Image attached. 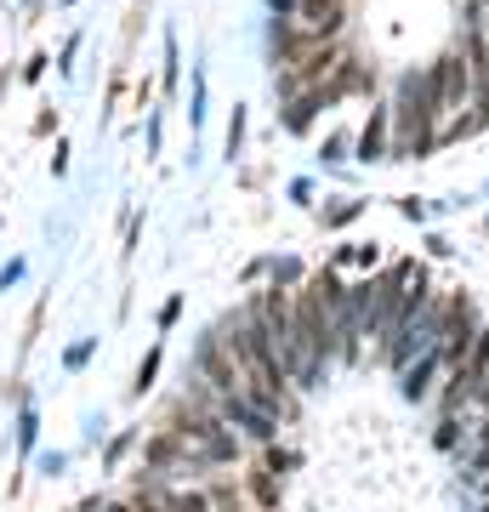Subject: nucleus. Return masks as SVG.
<instances>
[{
    "label": "nucleus",
    "mask_w": 489,
    "mask_h": 512,
    "mask_svg": "<svg viewBox=\"0 0 489 512\" xmlns=\"http://www.w3.org/2000/svg\"><path fill=\"white\" fill-rule=\"evenodd\" d=\"M359 211H364L359 200H342V205H330V211H325V228H347V222L359 217Z\"/></svg>",
    "instance_id": "obj_8"
},
{
    "label": "nucleus",
    "mask_w": 489,
    "mask_h": 512,
    "mask_svg": "<svg viewBox=\"0 0 489 512\" xmlns=\"http://www.w3.org/2000/svg\"><path fill=\"white\" fill-rule=\"evenodd\" d=\"M472 490H478V495H489V473H484V478H478V484H472Z\"/></svg>",
    "instance_id": "obj_11"
},
{
    "label": "nucleus",
    "mask_w": 489,
    "mask_h": 512,
    "mask_svg": "<svg viewBox=\"0 0 489 512\" xmlns=\"http://www.w3.org/2000/svg\"><path fill=\"white\" fill-rule=\"evenodd\" d=\"M427 80H433L438 109L444 114H455V109H467L472 103V69H467V57L455 52V46L438 57V63H427Z\"/></svg>",
    "instance_id": "obj_1"
},
{
    "label": "nucleus",
    "mask_w": 489,
    "mask_h": 512,
    "mask_svg": "<svg viewBox=\"0 0 489 512\" xmlns=\"http://www.w3.org/2000/svg\"><path fill=\"white\" fill-rule=\"evenodd\" d=\"M165 512H211L200 490H182V495H165Z\"/></svg>",
    "instance_id": "obj_7"
},
{
    "label": "nucleus",
    "mask_w": 489,
    "mask_h": 512,
    "mask_svg": "<svg viewBox=\"0 0 489 512\" xmlns=\"http://www.w3.org/2000/svg\"><path fill=\"white\" fill-rule=\"evenodd\" d=\"M296 23H302L308 35H319V40H342L347 0H302V6H296Z\"/></svg>",
    "instance_id": "obj_4"
},
{
    "label": "nucleus",
    "mask_w": 489,
    "mask_h": 512,
    "mask_svg": "<svg viewBox=\"0 0 489 512\" xmlns=\"http://www.w3.org/2000/svg\"><path fill=\"white\" fill-rule=\"evenodd\" d=\"M444 370H450V353H444V348L416 353V359H410V365L399 370V393H404L410 404H433L438 382H444Z\"/></svg>",
    "instance_id": "obj_3"
},
{
    "label": "nucleus",
    "mask_w": 489,
    "mask_h": 512,
    "mask_svg": "<svg viewBox=\"0 0 489 512\" xmlns=\"http://www.w3.org/2000/svg\"><path fill=\"white\" fill-rule=\"evenodd\" d=\"M273 12H279V18H296V6H302V0H268Z\"/></svg>",
    "instance_id": "obj_10"
},
{
    "label": "nucleus",
    "mask_w": 489,
    "mask_h": 512,
    "mask_svg": "<svg viewBox=\"0 0 489 512\" xmlns=\"http://www.w3.org/2000/svg\"><path fill=\"white\" fill-rule=\"evenodd\" d=\"M325 160H330V165L347 160V137H325Z\"/></svg>",
    "instance_id": "obj_9"
},
{
    "label": "nucleus",
    "mask_w": 489,
    "mask_h": 512,
    "mask_svg": "<svg viewBox=\"0 0 489 512\" xmlns=\"http://www.w3.org/2000/svg\"><path fill=\"white\" fill-rule=\"evenodd\" d=\"M387 143H393V103H370V120L359 131V160H387Z\"/></svg>",
    "instance_id": "obj_5"
},
{
    "label": "nucleus",
    "mask_w": 489,
    "mask_h": 512,
    "mask_svg": "<svg viewBox=\"0 0 489 512\" xmlns=\"http://www.w3.org/2000/svg\"><path fill=\"white\" fill-rule=\"evenodd\" d=\"M438 148V120L410 109H393V143H387V160H427Z\"/></svg>",
    "instance_id": "obj_2"
},
{
    "label": "nucleus",
    "mask_w": 489,
    "mask_h": 512,
    "mask_svg": "<svg viewBox=\"0 0 489 512\" xmlns=\"http://www.w3.org/2000/svg\"><path fill=\"white\" fill-rule=\"evenodd\" d=\"M114 512H126V507H114Z\"/></svg>",
    "instance_id": "obj_12"
},
{
    "label": "nucleus",
    "mask_w": 489,
    "mask_h": 512,
    "mask_svg": "<svg viewBox=\"0 0 489 512\" xmlns=\"http://www.w3.org/2000/svg\"><path fill=\"white\" fill-rule=\"evenodd\" d=\"M336 262H359L364 274H370V268L381 262V251H376V245H342V251H336Z\"/></svg>",
    "instance_id": "obj_6"
}]
</instances>
